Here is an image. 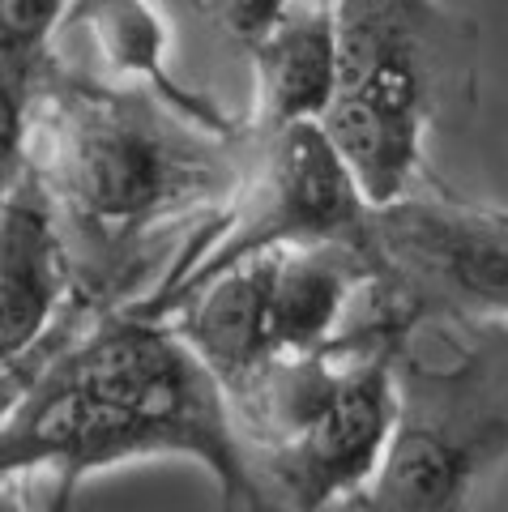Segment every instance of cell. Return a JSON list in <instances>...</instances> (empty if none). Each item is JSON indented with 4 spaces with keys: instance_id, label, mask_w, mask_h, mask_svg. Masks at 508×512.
<instances>
[{
    "instance_id": "1",
    "label": "cell",
    "mask_w": 508,
    "mask_h": 512,
    "mask_svg": "<svg viewBox=\"0 0 508 512\" xmlns=\"http://www.w3.org/2000/svg\"><path fill=\"white\" fill-rule=\"evenodd\" d=\"M146 457L201 461L218 512H269L227 389L184 333L129 308H65L26 359L5 363L0 474H47V512H69L90 474Z\"/></svg>"
},
{
    "instance_id": "2",
    "label": "cell",
    "mask_w": 508,
    "mask_h": 512,
    "mask_svg": "<svg viewBox=\"0 0 508 512\" xmlns=\"http://www.w3.org/2000/svg\"><path fill=\"white\" fill-rule=\"evenodd\" d=\"M56 60V56H52ZM257 128H210L163 94L52 77L35 103L26 163L52 192L73 248L82 312H120L116 299L150 244L180 218L222 214L240 188Z\"/></svg>"
},
{
    "instance_id": "3",
    "label": "cell",
    "mask_w": 508,
    "mask_h": 512,
    "mask_svg": "<svg viewBox=\"0 0 508 512\" xmlns=\"http://www.w3.org/2000/svg\"><path fill=\"white\" fill-rule=\"evenodd\" d=\"M393 384L385 461L333 512H470L479 478L508 457V316H415Z\"/></svg>"
},
{
    "instance_id": "4",
    "label": "cell",
    "mask_w": 508,
    "mask_h": 512,
    "mask_svg": "<svg viewBox=\"0 0 508 512\" xmlns=\"http://www.w3.org/2000/svg\"><path fill=\"white\" fill-rule=\"evenodd\" d=\"M368 222L372 205L333 154L321 124H295L278 133L257 128V150L248 158L244 180L227 210L201 231L205 244H184L167 274L129 303V312L167 320L184 312L210 282L257 256L368 239Z\"/></svg>"
},
{
    "instance_id": "5",
    "label": "cell",
    "mask_w": 508,
    "mask_h": 512,
    "mask_svg": "<svg viewBox=\"0 0 508 512\" xmlns=\"http://www.w3.org/2000/svg\"><path fill=\"white\" fill-rule=\"evenodd\" d=\"M402 325L363 312L333 342L329 376L274 448L252 453L269 512H333L376 478L398 419L393 346Z\"/></svg>"
},
{
    "instance_id": "6",
    "label": "cell",
    "mask_w": 508,
    "mask_h": 512,
    "mask_svg": "<svg viewBox=\"0 0 508 512\" xmlns=\"http://www.w3.org/2000/svg\"><path fill=\"white\" fill-rule=\"evenodd\" d=\"M376 282L368 303L410 325L415 316H508V218L436 188L372 210Z\"/></svg>"
},
{
    "instance_id": "7",
    "label": "cell",
    "mask_w": 508,
    "mask_h": 512,
    "mask_svg": "<svg viewBox=\"0 0 508 512\" xmlns=\"http://www.w3.org/2000/svg\"><path fill=\"white\" fill-rule=\"evenodd\" d=\"M338 90L427 124L474 99V22L436 0H333Z\"/></svg>"
},
{
    "instance_id": "8",
    "label": "cell",
    "mask_w": 508,
    "mask_h": 512,
    "mask_svg": "<svg viewBox=\"0 0 508 512\" xmlns=\"http://www.w3.org/2000/svg\"><path fill=\"white\" fill-rule=\"evenodd\" d=\"M73 248L52 192L35 167L5 180L0 205V342L18 363L60 325L73 299Z\"/></svg>"
},
{
    "instance_id": "9",
    "label": "cell",
    "mask_w": 508,
    "mask_h": 512,
    "mask_svg": "<svg viewBox=\"0 0 508 512\" xmlns=\"http://www.w3.org/2000/svg\"><path fill=\"white\" fill-rule=\"evenodd\" d=\"M73 60H56L60 73L82 77L94 69H103L111 77H141L146 90L163 94L171 107H180L184 116H193L210 128H240L235 120L222 116V107L201 99L188 86H180L167 73V30L154 18V9L146 0H69L65 22H60L56 39H52V56H69Z\"/></svg>"
},
{
    "instance_id": "10",
    "label": "cell",
    "mask_w": 508,
    "mask_h": 512,
    "mask_svg": "<svg viewBox=\"0 0 508 512\" xmlns=\"http://www.w3.org/2000/svg\"><path fill=\"white\" fill-rule=\"evenodd\" d=\"M376 282L368 239L274 252L269 282V333L278 359H308L338 342L342 316L359 291Z\"/></svg>"
},
{
    "instance_id": "11",
    "label": "cell",
    "mask_w": 508,
    "mask_h": 512,
    "mask_svg": "<svg viewBox=\"0 0 508 512\" xmlns=\"http://www.w3.org/2000/svg\"><path fill=\"white\" fill-rule=\"evenodd\" d=\"M257 94L248 124L261 133L316 124L338 99V22L333 0H299V5L248 52Z\"/></svg>"
},
{
    "instance_id": "12",
    "label": "cell",
    "mask_w": 508,
    "mask_h": 512,
    "mask_svg": "<svg viewBox=\"0 0 508 512\" xmlns=\"http://www.w3.org/2000/svg\"><path fill=\"white\" fill-rule=\"evenodd\" d=\"M269 282H274V252L210 282L180 312L176 329L218 376L227 402L244 397L278 363L274 333H269Z\"/></svg>"
},
{
    "instance_id": "13",
    "label": "cell",
    "mask_w": 508,
    "mask_h": 512,
    "mask_svg": "<svg viewBox=\"0 0 508 512\" xmlns=\"http://www.w3.org/2000/svg\"><path fill=\"white\" fill-rule=\"evenodd\" d=\"M316 124L372 210L410 197L415 180H423V137L432 124L415 111L338 90V99Z\"/></svg>"
},
{
    "instance_id": "14",
    "label": "cell",
    "mask_w": 508,
    "mask_h": 512,
    "mask_svg": "<svg viewBox=\"0 0 508 512\" xmlns=\"http://www.w3.org/2000/svg\"><path fill=\"white\" fill-rule=\"evenodd\" d=\"M210 13V22L248 56L261 39L274 35V26L287 18L299 0H197Z\"/></svg>"
},
{
    "instance_id": "15",
    "label": "cell",
    "mask_w": 508,
    "mask_h": 512,
    "mask_svg": "<svg viewBox=\"0 0 508 512\" xmlns=\"http://www.w3.org/2000/svg\"><path fill=\"white\" fill-rule=\"evenodd\" d=\"M5 512H26V504L18 500V487L5 483Z\"/></svg>"
},
{
    "instance_id": "16",
    "label": "cell",
    "mask_w": 508,
    "mask_h": 512,
    "mask_svg": "<svg viewBox=\"0 0 508 512\" xmlns=\"http://www.w3.org/2000/svg\"><path fill=\"white\" fill-rule=\"evenodd\" d=\"M504 218H508V210H504Z\"/></svg>"
}]
</instances>
